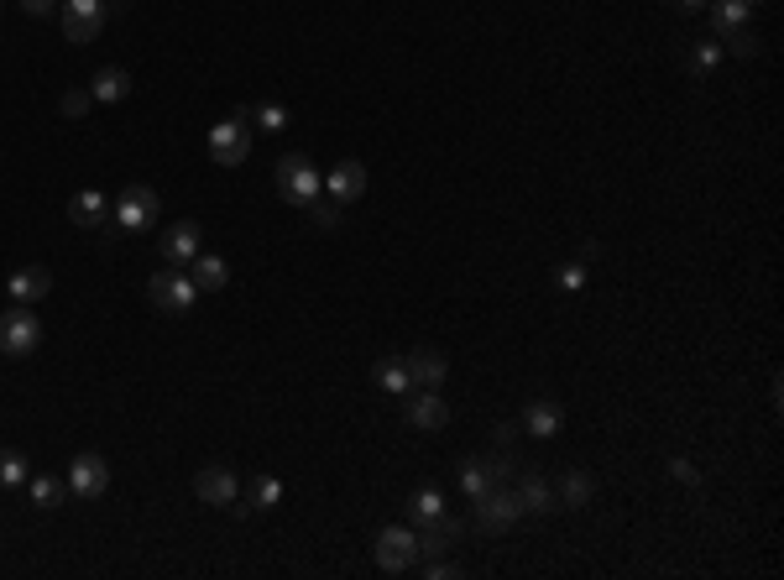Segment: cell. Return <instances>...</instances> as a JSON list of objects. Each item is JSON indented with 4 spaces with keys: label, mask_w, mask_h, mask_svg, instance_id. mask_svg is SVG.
Here are the masks:
<instances>
[{
    "label": "cell",
    "mask_w": 784,
    "mask_h": 580,
    "mask_svg": "<svg viewBox=\"0 0 784 580\" xmlns=\"http://www.w3.org/2000/svg\"><path fill=\"white\" fill-rule=\"evenodd\" d=\"M105 194H95V189H79L74 199H68V220L74 225H84V230H95V225H105Z\"/></svg>",
    "instance_id": "44dd1931"
},
{
    "label": "cell",
    "mask_w": 784,
    "mask_h": 580,
    "mask_svg": "<svg viewBox=\"0 0 784 580\" xmlns=\"http://www.w3.org/2000/svg\"><path fill=\"white\" fill-rule=\"evenodd\" d=\"M440 513H445V497L434 492V486H419V492L408 497V518L419 523V528H424L429 518H440Z\"/></svg>",
    "instance_id": "484cf974"
},
{
    "label": "cell",
    "mask_w": 784,
    "mask_h": 580,
    "mask_svg": "<svg viewBox=\"0 0 784 580\" xmlns=\"http://www.w3.org/2000/svg\"><path fill=\"white\" fill-rule=\"evenodd\" d=\"M492 439H497L502 450H513V445H518V424H497V434H492Z\"/></svg>",
    "instance_id": "8d00e7d4"
},
{
    "label": "cell",
    "mask_w": 784,
    "mask_h": 580,
    "mask_svg": "<svg viewBox=\"0 0 784 580\" xmlns=\"http://www.w3.org/2000/svg\"><path fill=\"white\" fill-rule=\"evenodd\" d=\"M68 492L105 497L110 492V466H105L100 455H74V460H68Z\"/></svg>",
    "instance_id": "30bf717a"
},
{
    "label": "cell",
    "mask_w": 784,
    "mask_h": 580,
    "mask_svg": "<svg viewBox=\"0 0 784 580\" xmlns=\"http://www.w3.org/2000/svg\"><path fill=\"white\" fill-rule=\"evenodd\" d=\"M523 518V497L507 492V486H492L487 497H476V528L481 533H502Z\"/></svg>",
    "instance_id": "52a82bcc"
},
{
    "label": "cell",
    "mask_w": 784,
    "mask_h": 580,
    "mask_svg": "<svg viewBox=\"0 0 784 580\" xmlns=\"http://www.w3.org/2000/svg\"><path fill=\"white\" fill-rule=\"evenodd\" d=\"M377 387H382V392H408V387H413L408 361H403V356H382V361H377Z\"/></svg>",
    "instance_id": "d4e9b609"
},
{
    "label": "cell",
    "mask_w": 784,
    "mask_h": 580,
    "mask_svg": "<svg viewBox=\"0 0 784 580\" xmlns=\"http://www.w3.org/2000/svg\"><path fill=\"white\" fill-rule=\"evenodd\" d=\"M591 492H596V481H591L586 471H570V476L560 481V497H565V507H586V502H591Z\"/></svg>",
    "instance_id": "83f0119b"
},
{
    "label": "cell",
    "mask_w": 784,
    "mask_h": 580,
    "mask_svg": "<svg viewBox=\"0 0 784 580\" xmlns=\"http://www.w3.org/2000/svg\"><path fill=\"white\" fill-rule=\"evenodd\" d=\"M513 460H518V455H497V460H466V466H460V492H466L471 502H476V497H487L492 486H502L507 476H513Z\"/></svg>",
    "instance_id": "ba28073f"
},
{
    "label": "cell",
    "mask_w": 784,
    "mask_h": 580,
    "mask_svg": "<svg viewBox=\"0 0 784 580\" xmlns=\"http://www.w3.org/2000/svg\"><path fill=\"white\" fill-rule=\"evenodd\" d=\"M325 194H330L335 204H356V199L366 194V168H361L356 157L335 162V168L325 173Z\"/></svg>",
    "instance_id": "8fae6325"
},
{
    "label": "cell",
    "mask_w": 784,
    "mask_h": 580,
    "mask_svg": "<svg viewBox=\"0 0 784 580\" xmlns=\"http://www.w3.org/2000/svg\"><path fill=\"white\" fill-rule=\"evenodd\" d=\"M251 126H262V131H272V136H278V131L288 126V105H278V100H262L257 110H251Z\"/></svg>",
    "instance_id": "f1b7e54d"
},
{
    "label": "cell",
    "mask_w": 784,
    "mask_h": 580,
    "mask_svg": "<svg viewBox=\"0 0 784 580\" xmlns=\"http://www.w3.org/2000/svg\"><path fill=\"white\" fill-rule=\"evenodd\" d=\"M89 100H95L89 89H68V95H63V115H84V110H89Z\"/></svg>",
    "instance_id": "836d02e7"
},
{
    "label": "cell",
    "mask_w": 784,
    "mask_h": 580,
    "mask_svg": "<svg viewBox=\"0 0 784 580\" xmlns=\"http://www.w3.org/2000/svg\"><path fill=\"white\" fill-rule=\"evenodd\" d=\"M455 539H460V523H455L450 513L429 518V523L419 528V560H440V554H445Z\"/></svg>",
    "instance_id": "9a60e30c"
},
{
    "label": "cell",
    "mask_w": 784,
    "mask_h": 580,
    "mask_svg": "<svg viewBox=\"0 0 784 580\" xmlns=\"http://www.w3.org/2000/svg\"><path fill=\"white\" fill-rule=\"evenodd\" d=\"M246 152H251V110H236L230 121L210 126V157L220 168H241Z\"/></svg>",
    "instance_id": "7a4b0ae2"
},
{
    "label": "cell",
    "mask_w": 784,
    "mask_h": 580,
    "mask_svg": "<svg viewBox=\"0 0 784 580\" xmlns=\"http://www.w3.org/2000/svg\"><path fill=\"white\" fill-rule=\"evenodd\" d=\"M89 95H95V100H105V105L126 100V95H131V74H126V68H100V74H95V84H89Z\"/></svg>",
    "instance_id": "603a6c76"
},
{
    "label": "cell",
    "mask_w": 784,
    "mask_h": 580,
    "mask_svg": "<svg viewBox=\"0 0 784 580\" xmlns=\"http://www.w3.org/2000/svg\"><path fill=\"white\" fill-rule=\"evenodd\" d=\"M27 476H32L27 455H21V450H0V486H21Z\"/></svg>",
    "instance_id": "f546056e"
},
{
    "label": "cell",
    "mask_w": 784,
    "mask_h": 580,
    "mask_svg": "<svg viewBox=\"0 0 784 580\" xmlns=\"http://www.w3.org/2000/svg\"><path fill=\"white\" fill-rule=\"evenodd\" d=\"M309 210H314V225H319V230H330V225H340V204H335V199H330V204H319V199H314Z\"/></svg>",
    "instance_id": "d6a6232c"
},
{
    "label": "cell",
    "mask_w": 784,
    "mask_h": 580,
    "mask_svg": "<svg viewBox=\"0 0 784 580\" xmlns=\"http://www.w3.org/2000/svg\"><path fill=\"white\" fill-rule=\"evenodd\" d=\"M246 502H251V513H272V507L283 502V481H278V476H251Z\"/></svg>",
    "instance_id": "cb8c5ba5"
},
{
    "label": "cell",
    "mask_w": 784,
    "mask_h": 580,
    "mask_svg": "<svg viewBox=\"0 0 784 580\" xmlns=\"http://www.w3.org/2000/svg\"><path fill=\"white\" fill-rule=\"evenodd\" d=\"M372 554H377V570H387V575H403V570H413V565H419V533H413V528H403V523H392V528H382V533H377Z\"/></svg>",
    "instance_id": "3957f363"
},
{
    "label": "cell",
    "mask_w": 784,
    "mask_h": 580,
    "mask_svg": "<svg viewBox=\"0 0 784 580\" xmlns=\"http://www.w3.org/2000/svg\"><path fill=\"white\" fill-rule=\"evenodd\" d=\"M53 293V277H48V267H21V272H11V298L16 304H37V298H48Z\"/></svg>",
    "instance_id": "2e32d148"
},
{
    "label": "cell",
    "mask_w": 784,
    "mask_h": 580,
    "mask_svg": "<svg viewBox=\"0 0 784 580\" xmlns=\"http://www.w3.org/2000/svg\"><path fill=\"white\" fill-rule=\"evenodd\" d=\"M581 283H586V272H581V267H565V272H560V288H565V293H575Z\"/></svg>",
    "instance_id": "d590c367"
},
{
    "label": "cell",
    "mask_w": 784,
    "mask_h": 580,
    "mask_svg": "<svg viewBox=\"0 0 784 580\" xmlns=\"http://www.w3.org/2000/svg\"><path fill=\"white\" fill-rule=\"evenodd\" d=\"M670 476H675V481H685V486H701V471L690 466L685 455H680V460H670Z\"/></svg>",
    "instance_id": "e575fe53"
},
{
    "label": "cell",
    "mask_w": 784,
    "mask_h": 580,
    "mask_svg": "<svg viewBox=\"0 0 784 580\" xmlns=\"http://www.w3.org/2000/svg\"><path fill=\"white\" fill-rule=\"evenodd\" d=\"M675 6H680V11H701V6H706V0H675Z\"/></svg>",
    "instance_id": "60d3db41"
},
{
    "label": "cell",
    "mask_w": 784,
    "mask_h": 580,
    "mask_svg": "<svg viewBox=\"0 0 784 580\" xmlns=\"http://www.w3.org/2000/svg\"><path fill=\"white\" fill-rule=\"evenodd\" d=\"M121 11H131V0H105V16H121Z\"/></svg>",
    "instance_id": "ab89813d"
},
{
    "label": "cell",
    "mask_w": 784,
    "mask_h": 580,
    "mask_svg": "<svg viewBox=\"0 0 784 580\" xmlns=\"http://www.w3.org/2000/svg\"><path fill=\"white\" fill-rule=\"evenodd\" d=\"M319 189H325V173H319L304 152H288L278 162V194L293 204V210H309V204L319 199Z\"/></svg>",
    "instance_id": "6da1fadb"
},
{
    "label": "cell",
    "mask_w": 784,
    "mask_h": 580,
    "mask_svg": "<svg viewBox=\"0 0 784 580\" xmlns=\"http://www.w3.org/2000/svg\"><path fill=\"white\" fill-rule=\"evenodd\" d=\"M722 53H732V58H758V37L743 27V32H732V37H727V48H722Z\"/></svg>",
    "instance_id": "1f68e13d"
},
{
    "label": "cell",
    "mask_w": 784,
    "mask_h": 580,
    "mask_svg": "<svg viewBox=\"0 0 784 580\" xmlns=\"http://www.w3.org/2000/svg\"><path fill=\"white\" fill-rule=\"evenodd\" d=\"M189 277H194L199 293H220V288L230 283V267L215 257V251H199V257L189 262Z\"/></svg>",
    "instance_id": "e0dca14e"
},
{
    "label": "cell",
    "mask_w": 784,
    "mask_h": 580,
    "mask_svg": "<svg viewBox=\"0 0 784 580\" xmlns=\"http://www.w3.org/2000/svg\"><path fill=\"white\" fill-rule=\"evenodd\" d=\"M424 575H429V580H445V575H460V565H445V560H429V565H424Z\"/></svg>",
    "instance_id": "74e56055"
},
{
    "label": "cell",
    "mask_w": 784,
    "mask_h": 580,
    "mask_svg": "<svg viewBox=\"0 0 784 580\" xmlns=\"http://www.w3.org/2000/svg\"><path fill=\"white\" fill-rule=\"evenodd\" d=\"M27 492H32L37 507H58L63 492H68V481H58V476H27Z\"/></svg>",
    "instance_id": "4316f807"
},
{
    "label": "cell",
    "mask_w": 784,
    "mask_h": 580,
    "mask_svg": "<svg viewBox=\"0 0 784 580\" xmlns=\"http://www.w3.org/2000/svg\"><path fill=\"white\" fill-rule=\"evenodd\" d=\"M53 6H58V0H21V11H27V16H48Z\"/></svg>",
    "instance_id": "f35d334b"
},
{
    "label": "cell",
    "mask_w": 784,
    "mask_h": 580,
    "mask_svg": "<svg viewBox=\"0 0 784 580\" xmlns=\"http://www.w3.org/2000/svg\"><path fill=\"white\" fill-rule=\"evenodd\" d=\"M560 424H565V413H560V403H549V398H539V403H528V408H523V429H528V434H539V439L560 434Z\"/></svg>",
    "instance_id": "d6986e66"
},
{
    "label": "cell",
    "mask_w": 784,
    "mask_h": 580,
    "mask_svg": "<svg viewBox=\"0 0 784 580\" xmlns=\"http://www.w3.org/2000/svg\"><path fill=\"white\" fill-rule=\"evenodd\" d=\"M147 298H152V309H163V314H189L199 304V288H194V277L189 272H152V283H147Z\"/></svg>",
    "instance_id": "277c9868"
},
{
    "label": "cell",
    "mask_w": 784,
    "mask_h": 580,
    "mask_svg": "<svg viewBox=\"0 0 784 580\" xmlns=\"http://www.w3.org/2000/svg\"><path fill=\"white\" fill-rule=\"evenodd\" d=\"M194 492H199V502H210V507H230V502H236V492H241V481H236V471H230V466H204L194 476Z\"/></svg>",
    "instance_id": "7c38bea8"
},
{
    "label": "cell",
    "mask_w": 784,
    "mask_h": 580,
    "mask_svg": "<svg viewBox=\"0 0 784 580\" xmlns=\"http://www.w3.org/2000/svg\"><path fill=\"white\" fill-rule=\"evenodd\" d=\"M105 27V0H63V37L68 42H95Z\"/></svg>",
    "instance_id": "9c48e42d"
},
{
    "label": "cell",
    "mask_w": 784,
    "mask_h": 580,
    "mask_svg": "<svg viewBox=\"0 0 784 580\" xmlns=\"http://www.w3.org/2000/svg\"><path fill=\"white\" fill-rule=\"evenodd\" d=\"M445 419H450V408H445V398L440 392H419L413 398V408H408V424H419V429H445Z\"/></svg>",
    "instance_id": "ffe728a7"
},
{
    "label": "cell",
    "mask_w": 784,
    "mask_h": 580,
    "mask_svg": "<svg viewBox=\"0 0 784 580\" xmlns=\"http://www.w3.org/2000/svg\"><path fill=\"white\" fill-rule=\"evenodd\" d=\"M37 345H42V324L27 304L0 314V356H32Z\"/></svg>",
    "instance_id": "5b68a950"
},
{
    "label": "cell",
    "mask_w": 784,
    "mask_h": 580,
    "mask_svg": "<svg viewBox=\"0 0 784 580\" xmlns=\"http://www.w3.org/2000/svg\"><path fill=\"white\" fill-rule=\"evenodd\" d=\"M408 361V377H413V387H429V392H440L445 387V377H450V361L440 356V351H429V345H419L413 356H403Z\"/></svg>",
    "instance_id": "5bb4252c"
},
{
    "label": "cell",
    "mask_w": 784,
    "mask_h": 580,
    "mask_svg": "<svg viewBox=\"0 0 784 580\" xmlns=\"http://www.w3.org/2000/svg\"><path fill=\"white\" fill-rule=\"evenodd\" d=\"M110 215H115V225H121V230H152L157 215H163V199H157L147 183H131V189L115 199Z\"/></svg>",
    "instance_id": "8992f818"
},
{
    "label": "cell",
    "mask_w": 784,
    "mask_h": 580,
    "mask_svg": "<svg viewBox=\"0 0 784 580\" xmlns=\"http://www.w3.org/2000/svg\"><path fill=\"white\" fill-rule=\"evenodd\" d=\"M518 497H523V513H555L560 497H555V486H549L544 476H523L518 486Z\"/></svg>",
    "instance_id": "7402d4cb"
},
{
    "label": "cell",
    "mask_w": 784,
    "mask_h": 580,
    "mask_svg": "<svg viewBox=\"0 0 784 580\" xmlns=\"http://www.w3.org/2000/svg\"><path fill=\"white\" fill-rule=\"evenodd\" d=\"M722 63V42H696V58H690V74H711V68Z\"/></svg>",
    "instance_id": "4dcf8cb0"
},
{
    "label": "cell",
    "mask_w": 784,
    "mask_h": 580,
    "mask_svg": "<svg viewBox=\"0 0 784 580\" xmlns=\"http://www.w3.org/2000/svg\"><path fill=\"white\" fill-rule=\"evenodd\" d=\"M199 251H204V236H199V225H194V220L168 225V236H163V257H168V267H189Z\"/></svg>",
    "instance_id": "4fadbf2b"
},
{
    "label": "cell",
    "mask_w": 784,
    "mask_h": 580,
    "mask_svg": "<svg viewBox=\"0 0 784 580\" xmlns=\"http://www.w3.org/2000/svg\"><path fill=\"white\" fill-rule=\"evenodd\" d=\"M748 11H753V0H711V27H717V37L743 32L748 27Z\"/></svg>",
    "instance_id": "ac0fdd59"
}]
</instances>
